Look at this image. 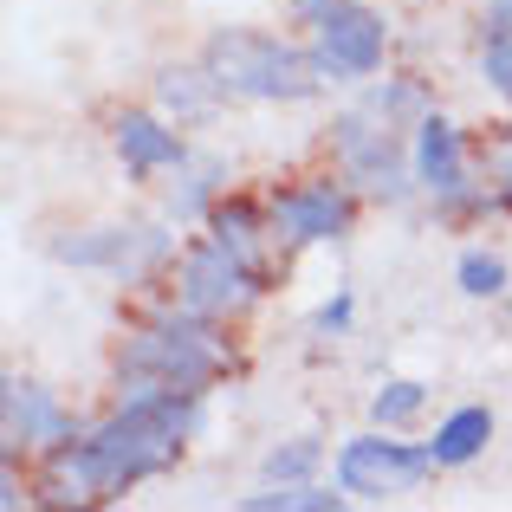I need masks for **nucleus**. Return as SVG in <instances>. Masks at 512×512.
<instances>
[{
  "instance_id": "f257e3e1",
  "label": "nucleus",
  "mask_w": 512,
  "mask_h": 512,
  "mask_svg": "<svg viewBox=\"0 0 512 512\" xmlns=\"http://www.w3.org/2000/svg\"><path fill=\"white\" fill-rule=\"evenodd\" d=\"M201 65L214 72V85L227 98H247V104H299L325 85L312 52H299L292 39L273 33H253V26H227L201 46Z\"/></svg>"
},
{
  "instance_id": "f03ea898",
  "label": "nucleus",
  "mask_w": 512,
  "mask_h": 512,
  "mask_svg": "<svg viewBox=\"0 0 512 512\" xmlns=\"http://www.w3.org/2000/svg\"><path fill=\"white\" fill-rule=\"evenodd\" d=\"M227 370V350L214 338V325L201 312L188 318H169V325H150L124 344L117 357V376H150V383H169V389H208L214 376Z\"/></svg>"
},
{
  "instance_id": "7ed1b4c3",
  "label": "nucleus",
  "mask_w": 512,
  "mask_h": 512,
  "mask_svg": "<svg viewBox=\"0 0 512 512\" xmlns=\"http://www.w3.org/2000/svg\"><path fill=\"white\" fill-rule=\"evenodd\" d=\"M305 26H312V59L325 78H370L383 65L389 26L363 0H292Z\"/></svg>"
},
{
  "instance_id": "20e7f679",
  "label": "nucleus",
  "mask_w": 512,
  "mask_h": 512,
  "mask_svg": "<svg viewBox=\"0 0 512 512\" xmlns=\"http://www.w3.org/2000/svg\"><path fill=\"white\" fill-rule=\"evenodd\" d=\"M435 448H409V441H383V435H357L338 448V487L350 500H402L435 474Z\"/></svg>"
},
{
  "instance_id": "39448f33",
  "label": "nucleus",
  "mask_w": 512,
  "mask_h": 512,
  "mask_svg": "<svg viewBox=\"0 0 512 512\" xmlns=\"http://www.w3.org/2000/svg\"><path fill=\"white\" fill-rule=\"evenodd\" d=\"M253 292H260V273H253V260L234 253L227 240H201V247L182 253V286H175L182 312L227 318V312H240V305H253Z\"/></svg>"
},
{
  "instance_id": "423d86ee",
  "label": "nucleus",
  "mask_w": 512,
  "mask_h": 512,
  "mask_svg": "<svg viewBox=\"0 0 512 512\" xmlns=\"http://www.w3.org/2000/svg\"><path fill=\"white\" fill-rule=\"evenodd\" d=\"M338 163L357 188L370 195H396L402 188V150H396V124L383 111H344L338 117Z\"/></svg>"
},
{
  "instance_id": "0eeeda50",
  "label": "nucleus",
  "mask_w": 512,
  "mask_h": 512,
  "mask_svg": "<svg viewBox=\"0 0 512 512\" xmlns=\"http://www.w3.org/2000/svg\"><path fill=\"white\" fill-rule=\"evenodd\" d=\"M344 227H350V195L331 175L299 182L273 201V234L286 240V247H318V240H338Z\"/></svg>"
},
{
  "instance_id": "6e6552de",
  "label": "nucleus",
  "mask_w": 512,
  "mask_h": 512,
  "mask_svg": "<svg viewBox=\"0 0 512 512\" xmlns=\"http://www.w3.org/2000/svg\"><path fill=\"white\" fill-rule=\"evenodd\" d=\"M409 169H415V182H422L435 201H461V195H467V150H461V130H454L448 117H422V124H415Z\"/></svg>"
},
{
  "instance_id": "1a4fd4ad",
  "label": "nucleus",
  "mask_w": 512,
  "mask_h": 512,
  "mask_svg": "<svg viewBox=\"0 0 512 512\" xmlns=\"http://www.w3.org/2000/svg\"><path fill=\"white\" fill-rule=\"evenodd\" d=\"M169 240L156 234V227H91V234H72V240H59V260H72V266H111V273H143V266L163 253Z\"/></svg>"
},
{
  "instance_id": "9d476101",
  "label": "nucleus",
  "mask_w": 512,
  "mask_h": 512,
  "mask_svg": "<svg viewBox=\"0 0 512 512\" xmlns=\"http://www.w3.org/2000/svg\"><path fill=\"white\" fill-rule=\"evenodd\" d=\"M111 143H117V156H124V169H137V175L182 169V163H188L182 137H175L163 117H150V111H124V117L111 124Z\"/></svg>"
},
{
  "instance_id": "9b49d317",
  "label": "nucleus",
  "mask_w": 512,
  "mask_h": 512,
  "mask_svg": "<svg viewBox=\"0 0 512 512\" xmlns=\"http://www.w3.org/2000/svg\"><path fill=\"white\" fill-rule=\"evenodd\" d=\"M7 435L13 441H65V409L52 402V389L7 376Z\"/></svg>"
},
{
  "instance_id": "f8f14e48",
  "label": "nucleus",
  "mask_w": 512,
  "mask_h": 512,
  "mask_svg": "<svg viewBox=\"0 0 512 512\" xmlns=\"http://www.w3.org/2000/svg\"><path fill=\"white\" fill-rule=\"evenodd\" d=\"M156 98H163V111L175 124H201V117H214V104H221L227 91L214 85L208 65H169V72L156 78Z\"/></svg>"
},
{
  "instance_id": "ddd939ff",
  "label": "nucleus",
  "mask_w": 512,
  "mask_h": 512,
  "mask_svg": "<svg viewBox=\"0 0 512 512\" xmlns=\"http://www.w3.org/2000/svg\"><path fill=\"white\" fill-rule=\"evenodd\" d=\"M487 441H493V409L467 402V409H454L448 422L435 428V441H428V448H435V461H441V467H467L480 448H487Z\"/></svg>"
},
{
  "instance_id": "4468645a",
  "label": "nucleus",
  "mask_w": 512,
  "mask_h": 512,
  "mask_svg": "<svg viewBox=\"0 0 512 512\" xmlns=\"http://www.w3.org/2000/svg\"><path fill=\"white\" fill-rule=\"evenodd\" d=\"M350 500V493H325V487H312V480H266L260 493H247V512H338Z\"/></svg>"
},
{
  "instance_id": "2eb2a0df",
  "label": "nucleus",
  "mask_w": 512,
  "mask_h": 512,
  "mask_svg": "<svg viewBox=\"0 0 512 512\" xmlns=\"http://www.w3.org/2000/svg\"><path fill=\"white\" fill-rule=\"evenodd\" d=\"M422 409H428V383H415V376L383 383V389L370 396V422H376V428H402V422H415Z\"/></svg>"
},
{
  "instance_id": "dca6fc26",
  "label": "nucleus",
  "mask_w": 512,
  "mask_h": 512,
  "mask_svg": "<svg viewBox=\"0 0 512 512\" xmlns=\"http://www.w3.org/2000/svg\"><path fill=\"white\" fill-rule=\"evenodd\" d=\"M454 279H461L467 299H500V292H506V260H500V253H487V247H474V253H461Z\"/></svg>"
},
{
  "instance_id": "f3484780",
  "label": "nucleus",
  "mask_w": 512,
  "mask_h": 512,
  "mask_svg": "<svg viewBox=\"0 0 512 512\" xmlns=\"http://www.w3.org/2000/svg\"><path fill=\"white\" fill-rule=\"evenodd\" d=\"M318 461H325V448H318L312 435H299V441H286V448H273V454H266V467H260V474H266V480H305Z\"/></svg>"
},
{
  "instance_id": "a211bd4d",
  "label": "nucleus",
  "mask_w": 512,
  "mask_h": 512,
  "mask_svg": "<svg viewBox=\"0 0 512 512\" xmlns=\"http://www.w3.org/2000/svg\"><path fill=\"white\" fill-rule=\"evenodd\" d=\"M480 72L493 78V91L512 98V26H493L487 46H480Z\"/></svg>"
},
{
  "instance_id": "6ab92c4d",
  "label": "nucleus",
  "mask_w": 512,
  "mask_h": 512,
  "mask_svg": "<svg viewBox=\"0 0 512 512\" xmlns=\"http://www.w3.org/2000/svg\"><path fill=\"white\" fill-rule=\"evenodd\" d=\"M214 240H227L234 253H247V260H253V214L240 208V201H227V208H214Z\"/></svg>"
},
{
  "instance_id": "aec40b11",
  "label": "nucleus",
  "mask_w": 512,
  "mask_h": 512,
  "mask_svg": "<svg viewBox=\"0 0 512 512\" xmlns=\"http://www.w3.org/2000/svg\"><path fill=\"white\" fill-rule=\"evenodd\" d=\"M350 325V299H331L325 312H318V331H344Z\"/></svg>"
},
{
  "instance_id": "412c9836",
  "label": "nucleus",
  "mask_w": 512,
  "mask_h": 512,
  "mask_svg": "<svg viewBox=\"0 0 512 512\" xmlns=\"http://www.w3.org/2000/svg\"><path fill=\"white\" fill-rule=\"evenodd\" d=\"M506 156H512V137H506Z\"/></svg>"
}]
</instances>
